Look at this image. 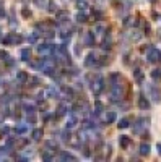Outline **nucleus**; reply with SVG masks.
Listing matches in <instances>:
<instances>
[{
  "label": "nucleus",
  "instance_id": "f257e3e1",
  "mask_svg": "<svg viewBox=\"0 0 161 162\" xmlns=\"http://www.w3.org/2000/svg\"><path fill=\"white\" fill-rule=\"evenodd\" d=\"M146 60L150 63H160L161 60V50L160 49H155V47H150L146 50Z\"/></svg>",
  "mask_w": 161,
  "mask_h": 162
},
{
  "label": "nucleus",
  "instance_id": "f03ea898",
  "mask_svg": "<svg viewBox=\"0 0 161 162\" xmlns=\"http://www.w3.org/2000/svg\"><path fill=\"white\" fill-rule=\"evenodd\" d=\"M91 89H93V92H94V96H99L102 92V89H104V78L102 76H96L94 78V81L91 83Z\"/></svg>",
  "mask_w": 161,
  "mask_h": 162
},
{
  "label": "nucleus",
  "instance_id": "7ed1b4c3",
  "mask_svg": "<svg viewBox=\"0 0 161 162\" xmlns=\"http://www.w3.org/2000/svg\"><path fill=\"white\" fill-rule=\"evenodd\" d=\"M23 41V37L20 36V34H16V33H10L8 36L3 39V44H7V46H10V44H20Z\"/></svg>",
  "mask_w": 161,
  "mask_h": 162
},
{
  "label": "nucleus",
  "instance_id": "20e7f679",
  "mask_svg": "<svg viewBox=\"0 0 161 162\" xmlns=\"http://www.w3.org/2000/svg\"><path fill=\"white\" fill-rule=\"evenodd\" d=\"M37 52L39 54H54L56 52V46H54V44H41L39 47H37Z\"/></svg>",
  "mask_w": 161,
  "mask_h": 162
},
{
  "label": "nucleus",
  "instance_id": "39448f33",
  "mask_svg": "<svg viewBox=\"0 0 161 162\" xmlns=\"http://www.w3.org/2000/svg\"><path fill=\"white\" fill-rule=\"evenodd\" d=\"M98 65V57H96V54L94 52H90L86 55V57H85V67H96Z\"/></svg>",
  "mask_w": 161,
  "mask_h": 162
},
{
  "label": "nucleus",
  "instance_id": "423d86ee",
  "mask_svg": "<svg viewBox=\"0 0 161 162\" xmlns=\"http://www.w3.org/2000/svg\"><path fill=\"white\" fill-rule=\"evenodd\" d=\"M148 122H150V120L146 118V117H145V118H138V120H137V125L133 126V131H135V133L143 131V128H145V126L148 125Z\"/></svg>",
  "mask_w": 161,
  "mask_h": 162
},
{
  "label": "nucleus",
  "instance_id": "0eeeda50",
  "mask_svg": "<svg viewBox=\"0 0 161 162\" xmlns=\"http://www.w3.org/2000/svg\"><path fill=\"white\" fill-rule=\"evenodd\" d=\"M148 91H150V96H151V99L156 102V104H158V102L161 101V91H160L158 88H155V86H150Z\"/></svg>",
  "mask_w": 161,
  "mask_h": 162
},
{
  "label": "nucleus",
  "instance_id": "6e6552de",
  "mask_svg": "<svg viewBox=\"0 0 161 162\" xmlns=\"http://www.w3.org/2000/svg\"><path fill=\"white\" fill-rule=\"evenodd\" d=\"M83 42H85V46H86V47H93V46H94V33L88 31V33L85 34Z\"/></svg>",
  "mask_w": 161,
  "mask_h": 162
},
{
  "label": "nucleus",
  "instance_id": "1a4fd4ad",
  "mask_svg": "<svg viewBox=\"0 0 161 162\" xmlns=\"http://www.w3.org/2000/svg\"><path fill=\"white\" fill-rule=\"evenodd\" d=\"M138 107L142 109V110H148L150 109V101L146 99V96L140 94V97H138Z\"/></svg>",
  "mask_w": 161,
  "mask_h": 162
},
{
  "label": "nucleus",
  "instance_id": "9d476101",
  "mask_svg": "<svg viewBox=\"0 0 161 162\" xmlns=\"http://www.w3.org/2000/svg\"><path fill=\"white\" fill-rule=\"evenodd\" d=\"M111 34H109V33H104V37H102V41H101V47H102V49H104V50H109V49H111Z\"/></svg>",
  "mask_w": 161,
  "mask_h": 162
},
{
  "label": "nucleus",
  "instance_id": "9b49d317",
  "mask_svg": "<svg viewBox=\"0 0 161 162\" xmlns=\"http://www.w3.org/2000/svg\"><path fill=\"white\" fill-rule=\"evenodd\" d=\"M44 94H46L47 97H50V99H57V97H59V91H57V88H54V86L47 88Z\"/></svg>",
  "mask_w": 161,
  "mask_h": 162
},
{
  "label": "nucleus",
  "instance_id": "f8f14e48",
  "mask_svg": "<svg viewBox=\"0 0 161 162\" xmlns=\"http://www.w3.org/2000/svg\"><path fill=\"white\" fill-rule=\"evenodd\" d=\"M59 159L60 161H77V157L73 154L67 153V151H62V153H59Z\"/></svg>",
  "mask_w": 161,
  "mask_h": 162
},
{
  "label": "nucleus",
  "instance_id": "ddd939ff",
  "mask_svg": "<svg viewBox=\"0 0 161 162\" xmlns=\"http://www.w3.org/2000/svg\"><path fill=\"white\" fill-rule=\"evenodd\" d=\"M44 147H46L47 151H57L59 149V144H57L56 141H52V139H47L46 143H44Z\"/></svg>",
  "mask_w": 161,
  "mask_h": 162
},
{
  "label": "nucleus",
  "instance_id": "4468645a",
  "mask_svg": "<svg viewBox=\"0 0 161 162\" xmlns=\"http://www.w3.org/2000/svg\"><path fill=\"white\" fill-rule=\"evenodd\" d=\"M133 78H135V81L138 83V84H142L143 83V71L140 70V68H135V70H133Z\"/></svg>",
  "mask_w": 161,
  "mask_h": 162
},
{
  "label": "nucleus",
  "instance_id": "2eb2a0df",
  "mask_svg": "<svg viewBox=\"0 0 161 162\" xmlns=\"http://www.w3.org/2000/svg\"><path fill=\"white\" fill-rule=\"evenodd\" d=\"M138 153L142 154V156H148L150 154V144L148 143H142L138 147Z\"/></svg>",
  "mask_w": 161,
  "mask_h": 162
},
{
  "label": "nucleus",
  "instance_id": "dca6fc26",
  "mask_svg": "<svg viewBox=\"0 0 161 162\" xmlns=\"http://www.w3.org/2000/svg\"><path fill=\"white\" fill-rule=\"evenodd\" d=\"M29 55H31V50H29V49H21V50H20V58H21L23 62H28L29 60Z\"/></svg>",
  "mask_w": 161,
  "mask_h": 162
},
{
  "label": "nucleus",
  "instance_id": "f3484780",
  "mask_svg": "<svg viewBox=\"0 0 161 162\" xmlns=\"http://www.w3.org/2000/svg\"><path fill=\"white\" fill-rule=\"evenodd\" d=\"M16 80H18L20 84H25V83L28 81V75H26V71H18V75H16Z\"/></svg>",
  "mask_w": 161,
  "mask_h": 162
},
{
  "label": "nucleus",
  "instance_id": "a211bd4d",
  "mask_svg": "<svg viewBox=\"0 0 161 162\" xmlns=\"http://www.w3.org/2000/svg\"><path fill=\"white\" fill-rule=\"evenodd\" d=\"M26 131H28V126H26V125H21V123H18V125L15 126V133H16V135H25Z\"/></svg>",
  "mask_w": 161,
  "mask_h": 162
},
{
  "label": "nucleus",
  "instance_id": "6ab92c4d",
  "mask_svg": "<svg viewBox=\"0 0 161 162\" xmlns=\"http://www.w3.org/2000/svg\"><path fill=\"white\" fill-rule=\"evenodd\" d=\"M119 144H121V147H124V149H125V147H129V144H130V138L129 136H121V138H119Z\"/></svg>",
  "mask_w": 161,
  "mask_h": 162
},
{
  "label": "nucleus",
  "instance_id": "aec40b11",
  "mask_svg": "<svg viewBox=\"0 0 161 162\" xmlns=\"http://www.w3.org/2000/svg\"><path fill=\"white\" fill-rule=\"evenodd\" d=\"M150 75H151V78L155 81H161V68H153Z\"/></svg>",
  "mask_w": 161,
  "mask_h": 162
},
{
  "label": "nucleus",
  "instance_id": "412c9836",
  "mask_svg": "<svg viewBox=\"0 0 161 162\" xmlns=\"http://www.w3.org/2000/svg\"><path fill=\"white\" fill-rule=\"evenodd\" d=\"M77 123H78V118H77L75 115H72L70 118H68V122H67V130L75 128V126H77Z\"/></svg>",
  "mask_w": 161,
  "mask_h": 162
},
{
  "label": "nucleus",
  "instance_id": "4be33fe9",
  "mask_svg": "<svg viewBox=\"0 0 161 162\" xmlns=\"http://www.w3.org/2000/svg\"><path fill=\"white\" fill-rule=\"evenodd\" d=\"M102 110H104L102 102H101V101H96V104H94V115H101Z\"/></svg>",
  "mask_w": 161,
  "mask_h": 162
},
{
  "label": "nucleus",
  "instance_id": "5701e85b",
  "mask_svg": "<svg viewBox=\"0 0 161 162\" xmlns=\"http://www.w3.org/2000/svg\"><path fill=\"white\" fill-rule=\"evenodd\" d=\"M104 122H106V123H112V122H116V112H108V113H106Z\"/></svg>",
  "mask_w": 161,
  "mask_h": 162
},
{
  "label": "nucleus",
  "instance_id": "b1692460",
  "mask_svg": "<svg viewBox=\"0 0 161 162\" xmlns=\"http://www.w3.org/2000/svg\"><path fill=\"white\" fill-rule=\"evenodd\" d=\"M31 135H33V139H34V141H39L41 138H42V130H41V128H36V130H33Z\"/></svg>",
  "mask_w": 161,
  "mask_h": 162
},
{
  "label": "nucleus",
  "instance_id": "393cba45",
  "mask_svg": "<svg viewBox=\"0 0 161 162\" xmlns=\"http://www.w3.org/2000/svg\"><path fill=\"white\" fill-rule=\"evenodd\" d=\"M75 20H77L78 23H85V21H88V16H86V13L80 12V13H77V16H75Z\"/></svg>",
  "mask_w": 161,
  "mask_h": 162
},
{
  "label": "nucleus",
  "instance_id": "a878e982",
  "mask_svg": "<svg viewBox=\"0 0 161 162\" xmlns=\"http://www.w3.org/2000/svg\"><path fill=\"white\" fill-rule=\"evenodd\" d=\"M65 113H67V105H65V104H60L59 107H57L56 115H57V117H62V115H65Z\"/></svg>",
  "mask_w": 161,
  "mask_h": 162
},
{
  "label": "nucleus",
  "instance_id": "bb28decb",
  "mask_svg": "<svg viewBox=\"0 0 161 162\" xmlns=\"http://www.w3.org/2000/svg\"><path fill=\"white\" fill-rule=\"evenodd\" d=\"M132 125V123H130V118H127V117H125V118H122L121 122H119V128H127V126H130Z\"/></svg>",
  "mask_w": 161,
  "mask_h": 162
},
{
  "label": "nucleus",
  "instance_id": "cd10ccee",
  "mask_svg": "<svg viewBox=\"0 0 161 162\" xmlns=\"http://www.w3.org/2000/svg\"><path fill=\"white\" fill-rule=\"evenodd\" d=\"M23 109H25L26 113H33L34 110H36V107H34L33 104H28V102H25V104H23Z\"/></svg>",
  "mask_w": 161,
  "mask_h": 162
},
{
  "label": "nucleus",
  "instance_id": "c85d7f7f",
  "mask_svg": "<svg viewBox=\"0 0 161 162\" xmlns=\"http://www.w3.org/2000/svg\"><path fill=\"white\" fill-rule=\"evenodd\" d=\"M59 21L60 23H67V18H68V13L67 12H59Z\"/></svg>",
  "mask_w": 161,
  "mask_h": 162
},
{
  "label": "nucleus",
  "instance_id": "c756f323",
  "mask_svg": "<svg viewBox=\"0 0 161 162\" xmlns=\"http://www.w3.org/2000/svg\"><path fill=\"white\" fill-rule=\"evenodd\" d=\"M77 7L80 10H86L88 8V2L86 0H77Z\"/></svg>",
  "mask_w": 161,
  "mask_h": 162
},
{
  "label": "nucleus",
  "instance_id": "7c9ffc66",
  "mask_svg": "<svg viewBox=\"0 0 161 162\" xmlns=\"http://www.w3.org/2000/svg\"><path fill=\"white\" fill-rule=\"evenodd\" d=\"M37 36H39V33H34V34H31V36L28 37V42L29 44H34L37 41Z\"/></svg>",
  "mask_w": 161,
  "mask_h": 162
},
{
  "label": "nucleus",
  "instance_id": "2f4dec72",
  "mask_svg": "<svg viewBox=\"0 0 161 162\" xmlns=\"http://www.w3.org/2000/svg\"><path fill=\"white\" fill-rule=\"evenodd\" d=\"M39 78H31V80H29V86H31V88H34V86H37L39 84Z\"/></svg>",
  "mask_w": 161,
  "mask_h": 162
},
{
  "label": "nucleus",
  "instance_id": "473e14b6",
  "mask_svg": "<svg viewBox=\"0 0 161 162\" xmlns=\"http://www.w3.org/2000/svg\"><path fill=\"white\" fill-rule=\"evenodd\" d=\"M62 141H65V143L70 141V135H68V131H62Z\"/></svg>",
  "mask_w": 161,
  "mask_h": 162
},
{
  "label": "nucleus",
  "instance_id": "72a5a7b5",
  "mask_svg": "<svg viewBox=\"0 0 161 162\" xmlns=\"http://www.w3.org/2000/svg\"><path fill=\"white\" fill-rule=\"evenodd\" d=\"M34 3H36L37 7H41V8H44L46 7V0H33Z\"/></svg>",
  "mask_w": 161,
  "mask_h": 162
},
{
  "label": "nucleus",
  "instance_id": "f704fd0d",
  "mask_svg": "<svg viewBox=\"0 0 161 162\" xmlns=\"http://www.w3.org/2000/svg\"><path fill=\"white\" fill-rule=\"evenodd\" d=\"M140 37H142V33H138V31H135V33L132 34V39H133V41H138Z\"/></svg>",
  "mask_w": 161,
  "mask_h": 162
},
{
  "label": "nucleus",
  "instance_id": "c9c22d12",
  "mask_svg": "<svg viewBox=\"0 0 161 162\" xmlns=\"http://www.w3.org/2000/svg\"><path fill=\"white\" fill-rule=\"evenodd\" d=\"M42 159H44V161H52L54 157H52V154H49V153H44V154H42Z\"/></svg>",
  "mask_w": 161,
  "mask_h": 162
},
{
  "label": "nucleus",
  "instance_id": "e433bc0d",
  "mask_svg": "<svg viewBox=\"0 0 161 162\" xmlns=\"http://www.w3.org/2000/svg\"><path fill=\"white\" fill-rule=\"evenodd\" d=\"M102 31H106V28L102 26V25H98V26H96V33H98V34H104Z\"/></svg>",
  "mask_w": 161,
  "mask_h": 162
},
{
  "label": "nucleus",
  "instance_id": "4c0bfd02",
  "mask_svg": "<svg viewBox=\"0 0 161 162\" xmlns=\"http://www.w3.org/2000/svg\"><path fill=\"white\" fill-rule=\"evenodd\" d=\"M0 58H2V60H5V62H7V58H10V55L7 54V52H3V50H0Z\"/></svg>",
  "mask_w": 161,
  "mask_h": 162
},
{
  "label": "nucleus",
  "instance_id": "58836bf2",
  "mask_svg": "<svg viewBox=\"0 0 161 162\" xmlns=\"http://www.w3.org/2000/svg\"><path fill=\"white\" fill-rule=\"evenodd\" d=\"M130 25H132V18H130V16L124 18V26H130Z\"/></svg>",
  "mask_w": 161,
  "mask_h": 162
},
{
  "label": "nucleus",
  "instance_id": "ea45409f",
  "mask_svg": "<svg viewBox=\"0 0 161 162\" xmlns=\"http://www.w3.org/2000/svg\"><path fill=\"white\" fill-rule=\"evenodd\" d=\"M36 122V117L31 115V113H28V123H34Z\"/></svg>",
  "mask_w": 161,
  "mask_h": 162
},
{
  "label": "nucleus",
  "instance_id": "a19ab883",
  "mask_svg": "<svg viewBox=\"0 0 161 162\" xmlns=\"http://www.w3.org/2000/svg\"><path fill=\"white\" fill-rule=\"evenodd\" d=\"M47 10H49V12H56V3L49 2V8H47Z\"/></svg>",
  "mask_w": 161,
  "mask_h": 162
},
{
  "label": "nucleus",
  "instance_id": "79ce46f5",
  "mask_svg": "<svg viewBox=\"0 0 161 162\" xmlns=\"http://www.w3.org/2000/svg\"><path fill=\"white\" fill-rule=\"evenodd\" d=\"M93 15H94V18H101V16H102V13L101 12H98V10H93Z\"/></svg>",
  "mask_w": 161,
  "mask_h": 162
},
{
  "label": "nucleus",
  "instance_id": "37998d69",
  "mask_svg": "<svg viewBox=\"0 0 161 162\" xmlns=\"http://www.w3.org/2000/svg\"><path fill=\"white\" fill-rule=\"evenodd\" d=\"M50 118H52V115H50V113H44V122H49Z\"/></svg>",
  "mask_w": 161,
  "mask_h": 162
},
{
  "label": "nucleus",
  "instance_id": "c03bdc74",
  "mask_svg": "<svg viewBox=\"0 0 161 162\" xmlns=\"http://www.w3.org/2000/svg\"><path fill=\"white\" fill-rule=\"evenodd\" d=\"M23 16H31V12H29V10H23Z\"/></svg>",
  "mask_w": 161,
  "mask_h": 162
},
{
  "label": "nucleus",
  "instance_id": "a18cd8bd",
  "mask_svg": "<svg viewBox=\"0 0 161 162\" xmlns=\"http://www.w3.org/2000/svg\"><path fill=\"white\" fill-rule=\"evenodd\" d=\"M156 147H158V153L161 154V143H158V144H156Z\"/></svg>",
  "mask_w": 161,
  "mask_h": 162
},
{
  "label": "nucleus",
  "instance_id": "49530a36",
  "mask_svg": "<svg viewBox=\"0 0 161 162\" xmlns=\"http://www.w3.org/2000/svg\"><path fill=\"white\" fill-rule=\"evenodd\" d=\"M0 16H5V12H3V8H0Z\"/></svg>",
  "mask_w": 161,
  "mask_h": 162
},
{
  "label": "nucleus",
  "instance_id": "de8ad7c7",
  "mask_svg": "<svg viewBox=\"0 0 161 162\" xmlns=\"http://www.w3.org/2000/svg\"><path fill=\"white\" fill-rule=\"evenodd\" d=\"M150 2H155V0H150Z\"/></svg>",
  "mask_w": 161,
  "mask_h": 162
},
{
  "label": "nucleus",
  "instance_id": "09e8293b",
  "mask_svg": "<svg viewBox=\"0 0 161 162\" xmlns=\"http://www.w3.org/2000/svg\"><path fill=\"white\" fill-rule=\"evenodd\" d=\"M160 63H161V60H160Z\"/></svg>",
  "mask_w": 161,
  "mask_h": 162
}]
</instances>
